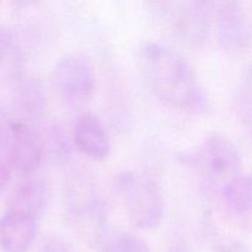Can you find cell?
Returning a JSON list of instances; mask_svg holds the SVG:
<instances>
[{
  "label": "cell",
  "mask_w": 252,
  "mask_h": 252,
  "mask_svg": "<svg viewBox=\"0 0 252 252\" xmlns=\"http://www.w3.org/2000/svg\"><path fill=\"white\" fill-rule=\"evenodd\" d=\"M137 63L149 90L165 105L191 116L208 113L211 101L191 64L171 47L145 41Z\"/></svg>",
  "instance_id": "obj_1"
},
{
  "label": "cell",
  "mask_w": 252,
  "mask_h": 252,
  "mask_svg": "<svg viewBox=\"0 0 252 252\" xmlns=\"http://www.w3.org/2000/svg\"><path fill=\"white\" fill-rule=\"evenodd\" d=\"M63 213L68 228L84 243L95 246L105 234L107 212L95 179L74 170L63 187Z\"/></svg>",
  "instance_id": "obj_2"
},
{
  "label": "cell",
  "mask_w": 252,
  "mask_h": 252,
  "mask_svg": "<svg viewBox=\"0 0 252 252\" xmlns=\"http://www.w3.org/2000/svg\"><path fill=\"white\" fill-rule=\"evenodd\" d=\"M115 189L137 228L154 229L161 223L165 198L154 176L137 170L120 172L115 179Z\"/></svg>",
  "instance_id": "obj_3"
},
{
  "label": "cell",
  "mask_w": 252,
  "mask_h": 252,
  "mask_svg": "<svg viewBox=\"0 0 252 252\" xmlns=\"http://www.w3.org/2000/svg\"><path fill=\"white\" fill-rule=\"evenodd\" d=\"M181 162L198 172L217 191L243 174V159L235 143L219 132L209 133L197 150L181 155Z\"/></svg>",
  "instance_id": "obj_4"
},
{
  "label": "cell",
  "mask_w": 252,
  "mask_h": 252,
  "mask_svg": "<svg viewBox=\"0 0 252 252\" xmlns=\"http://www.w3.org/2000/svg\"><path fill=\"white\" fill-rule=\"evenodd\" d=\"M51 84L54 95L64 107L78 110L88 105L95 95V69L85 54H66L54 64Z\"/></svg>",
  "instance_id": "obj_5"
},
{
  "label": "cell",
  "mask_w": 252,
  "mask_h": 252,
  "mask_svg": "<svg viewBox=\"0 0 252 252\" xmlns=\"http://www.w3.org/2000/svg\"><path fill=\"white\" fill-rule=\"evenodd\" d=\"M217 37L226 53H240L252 48V21L241 9L240 1L221 5L216 12Z\"/></svg>",
  "instance_id": "obj_6"
},
{
  "label": "cell",
  "mask_w": 252,
  "mask_h": 252,
  "mask_svg": "<svg viewBox=\"0 0 252 252\" xmlns=\"http://www.w3.org/2000/svg\"><path fill=\"white\" fill-rule=\"evenodd\" d=\"M7 155L15 171L32 174L44 159L42 135L36 127L17 117L7 144Z\"/></svg>",
  "instance_id": "obj_7"
},
{
  "label": "cell",
  "mask_w": 252,
  "mask_h": 252,
  "mask_svg": "<svg viewBox=\"0 0 252 252\" xmlns=\"http://www.w3.org/2000/svg\"><path fill=\"white\" fill-rule=\"evenodd\" d=\"M39 219L6 208L0 217V249L4 252H27L38 233Z\"/></svg>",
  "instance_id": "obj_8"
},
{
  "label": "cell",
  "mask_w": 252,
  "mask_h": 252,
  "mask_svg": "<svg viewBox=\"0 0 252 252\" xmlns=\"http://www.w3.org/2000/svg\"><path fill=\"white\" fill-rule=\"evenodd\" d=\"M74 145L76 149L95 161H102L110 154L111 144L105 125L93 112H83L73 126Z\"/></svg>",
  "instance_id": "obj_9"
},
{
  "label": "cell",
  "mask_w": 252,
  "mask_h": 252,
  "mask_svg": "<svg viewBox=\"0 0 252 252\" xmlns=\"http://www.w3.org/2000/svg\"><path fill=\"white\" fill-rule=\"evenodd\" d=\"M214 12L185 2L176 16V30L181 38L191 47H202L211 34Z\"/></svg>",
  "instance_id": "obj_10"
},
{
  "label": "cell",
  "mask_w": 252,
  "mask_h": 252,
  "mask_svg": "<svg viewBox=\"0 0 252 252\" xmlns=\"http://www.w3.org/2000/svg\"><path fill=\"white\" fill-rule=\"evenodd\" d=\"M49 202V189L44 180L31 177L22 182L7 202L6 208L16 209L36 217L41 220Z\"/></svg>",
  "instance_id": "obj_11"
},
{
  "label": "cell",
  "mask_w": 252,
  "mask_h": 252,
  "mask_svg": "<svg viewBox=\"0 0 252 252\" xmlns=\"http://www.w3.org/2000/svg\"><path fill=\"white\" fill-rule=\"evenodd\" d=\"M46 90L43 84L37 78L25 79L17 90V106L22 120L36 127L43 122L47 115Z\"/></svg>",
  "instance_id": "obj_12"
},
{
  "label": "cell",
  "mask_w": 252,
  "mask_h": 252,
  "mask_svg": "<svg viewBox=\"0 0 252 252\" xmlns=\"http://www.w3.org/2000/svg\"><path fill=\"white\" fill-rule=\"evenodd\" d=\"M43 142L44 158L53 166H65L69 164L73 153V138H69V134L64 129L63 126L59 123H52L47 126L42 134Z\"/></svg>",
  "instance_id": "obj_13"
},
{
  "label": "cell",
  "mask_w": 252,
  "mask_h": 252,
  "mask_svg": "<svg viewBox=\"0 0 252 252\" xmlns=\"http://www.w3.org/2000/svg\"><path fill=\"white\" fill-rule=\"evenodd\" d=\"M224 206L233 213H252V174H241L218 191Z\"/></svg>",
  "instance_id": "obj_14"
},
{
  "label": "cell",
  "mask_w": 252,
  "mask_h": 252,
  "mask_svg": "<svg viewBox=\"0 0 252 252\" xmlns=\"http://www.w3.org/2000/svg\"><path fill=\"white\" fill-rule=\"evenodd\" d=\"M22 63V51L14 30L0 25V71L5 70L9 78H17Z\"/></svg>",
  "instance_id": "obj_15"
},
{
  "label": "cell",
  "mask_w": 252,
  "mask_h": 252,
  "mask_svg": "<svg viewBox=\"0 0 252 252\" xmlns=\"http://www.w3.org/2000/svg\"><path fill=\"white\" fill-rule=\"evenodd\" d=\"M238 113L241 123L252 137V64L244 74L239 89Z\"/></svg>",
  "instance_id": "obj_16"
},
{
  "label": "cell",
  "mask_w": 252,
  "mask_h": 252,
  "mask_svg": "<svg viewBox=\"0 0 252 252\" xmlns=\"http://www.w3.org/2000/svg\"><path fill=\"white\" fill-rule=\"evenodd\" d=\"M102 252H150L147 243L130 233H121L108 239Z\"/></svg>",
  "instance_id": "obj_17"
},
{
  "label": "cell",
  "mask_w": 252,
  "mask_h": 252,
  "mask_svg": "<svg viewBox=\"0 0 252 252\" xmlns=\"http://www.w3.org/2000/svg\"><path fill=\"white\" fill-rule=\"evenodd\" d=\"M17 117L7 107L0 106V149L7 153V144Z\"/></svg>",
  "instance_id": "obj_18"
},
{
  "label": "cell",
  "mask_w": 252,
  "mask_h": 252,
  "mask_svg": "<svg viewBox=\"0 0 252 252\" xmlns=\"http://www.w3.org/2000/svg\"><path fill=\"white\" fill-rule=\"evenodd\" d=\"M150 11L159 19L169 20L176 11V0H145Z\"/></svg>",
  "instance_id": "obj_19"
},
{
  "label": "cell",
  "mask_w": 252,
  "mask_h": 252,
  "mask_svg": "<svg viewBox=\"0 0 252 252\" xmlns=\"http://www.w3.org/2000/svg\"><path fill=\"white\" fill-rule=\"evenodd\" d=\"M213 252H252L251 248L238 239H224L213 245Z\"/></svg>",
  "instance_id": "obj_20"
},
{
  "label": "cell",
  "mask_w": 252,
  "mask_h": 252,
  "mask_svg": "<svg viewBox=\"0 0 252 252\" xmlns=\"http://www.w3.org/2000/svg\"><path fill=\"white\" fill-rule=\"evenodd\" d=\"M12 170H14V167L10 162L9 155L5 150L0 149V193L9 185L10 180H11Z\"/></svg>",
  "instance_id": "obj_21"
},
{
  "label": "cell",
  "mask_w": 252,
  "mask_h": 252,
  "mask_svg": "<svg viewBox=\"0 0 252 252\" xmlns=\"http://www.w3.org/2000/svg\"><path fill=\"white\" fill-rule=\"evenodd\" d=\"M41 252H76L73 246L69 245L65 240L61 238H52L42 248Z\"/></svg>",
  "instance_id": "obj_22"
},
{
  "label": "cell",
  "mask_w": 252,
  "mask_h": 252,
  "mask_svg": "<svg viewBox=\"0 0 252 252\" xmlns=\"http://www.w3.org/2000/svg\"><path fill=\"white\" fill-rule=\"evenodd\" d=\"M230 1H240V0H186V2H189V4L194 5V6L202 7V9H206L212 12H217V10L221 5Z\"/></svg>",
  "instance_id": "obj_23"
},
{
  "label": "cell",
  "mask_w": 252,
  "mask_h": 252,
  "mask_svg": "<svg viewBox=\"0 0 252 252\" xmlns=\"http://www.w3.org/2000/svg\"><path fill=\"white\" fill-rule=\"evenodd\" d=\"M15 5L17 7H21V9H25V7H31L33 5H36L38 2V0H12Z\"/></svg>",
  "instance_id": "obj_24"
}]
</instances>
